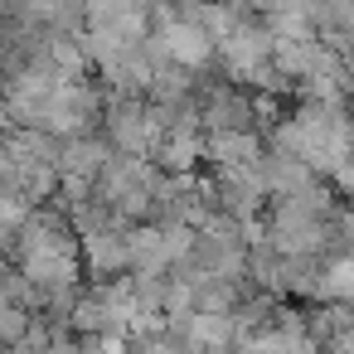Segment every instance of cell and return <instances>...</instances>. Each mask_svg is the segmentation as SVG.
<instances>
[{"instance_id": "8", "label": "cell", "mask_w": 354, "mask_h": 354, "mask_svg": "<svg viewBox=\"0 0 354 354\" xmlns=\"http://www.w3.org/2000/svg\"><path fill=\"white\" fill-rule=\"evenodd\" d=\"M25 330V310L20 306H0V344H15Z\"/></svg>"}, {"instance_id": "6", "label": "cell", "mask_w": 354, "mask_h": 354, "mask_svg": "<svg viewBox=\"0 0 354 354\" xmlns=\"http://www.w3.org/2000/svg\"><path fill=\"white\" fill-rule=\"evenodd\" d=\"M88 257H93V272H117L127 267V238L107 233V228H88Z\"/></svg>"}, {"instance_id": "11", "label": "cell", "mask_w": 354, "mask_h": 354, "mask_svg": "<svg viewBox=\"0 0 354 354\" xmlns=\"http://www.w3.org/2000/svg\"><path fill=\"white\" fill-rule=\"evenodd\" d=\"M349 146H354V122H349Z\"/></svg>"}, {"instance_id": "1", "label": "cell", "mask_w": 354, "mask_h": 354, "mask_svg": "<svg viewBox=\"0 0 354 354\" xmlns=\"http://www.w3.org/2000/svg\"><path fill=\"white\" fill-rule=\"evenodd\" d=\"M156 44H160L165 64H175V68H204L214 59V49H218L214 35L199 20H165L160 35H156Z\"/></svg>"}, {"instance_id": "7", "label": "cell", "mask_w": 354, "mask_h": 354, "mask_svg": "<svg viewBox=\"0 0 354 354\" xmlns=\"http://www.w3.org/2000/svg\"><path fill=\"white\" fill-rule=\"evenodd\" d=\"M310 291H320L325 301H354V252L325 262V267H320V281H315Z\"/></svg>"}, {"instance_id": "10", "label": "cell", "mask_w": 354, "mask_h": 354, "mask_svg": "<svg viewBox=\"0 0 354 354\" xmlns=\"http://www.w3.org/2000/svg\"><path fill=\"white\" fill-rule=\"evenodd\" d=\"M252 6H257V10H272V6H281V0H252Z\"/></svg>"}, {"instance_id": "2", "label": "cell", "mask_w": 354, "mask_h": 354, "mask_svg": "<svg viewBox=\"0 0 354 354\" xmlns=\"http://www.w3.org/2000/svg\"><path fill=\"white\" fill-rule=\"evenodd\" d=\"M170 248H165V228H136L131 238H127V267L136 272V277H160V272H170Z\"/></svg>"}, {"instance_id": "9", "label": "cell", "mask_w": 354, "mask_h": 354, "mask_svg": "<svg viewBox=\"0 0 354 354\" xmlns=\"http://www.w3.org/2000/svg\"><path fill=\"white\" fill-rule=\"evenodd\" d=\"M330 175H335V185H339V189H349V194H354V146L330 165Z\"/></svg>"}, {"instance_id": "4", "label": "cell", "mask_w": 354, "mask_h": 354, "mask_svg": "<svg viewBox=\"0 0 354 354\" xmlns=\"http://www.w3.org/2000/svg\"><path fill=\"white\" fill-rule=\"evenodd\" d=\"M160 156H165V165H170V170H189V165L204 156V136H199L189 122H180V127H170V136H165Z\"/></svg>"}, {"instance_id": "5", "label": "cell", "mask_w": 354, "mask_h": 354, "mask_svg": "<svg viewBox=\"0 0 354 354\" xmlns=\"http://www.w3.org/2000/svg\"><path fill=\"white\" fill-rule=\"evenodd\" d=\"M102 165H107V151L102 146H88V141H73L68 151H64V160H59V170L68 175V180H97L102 175Z\"/></svg>"}, {"instance_id": "3", "label": "cell", "mask_w": 354, "mask_h": 354, "mask_svg": "<svg viewBox=\"0 0 354 354\" xmlns=\"http://www.w3.org/2000/svg\"><path fill=\"white\" fill-rule=\"evenodd\" d=\"M204 156L218 160V170L223 165H252L257 160V141L248 136V127H228V131H214L204 141Z\"/></svg>"}]
</instances>
